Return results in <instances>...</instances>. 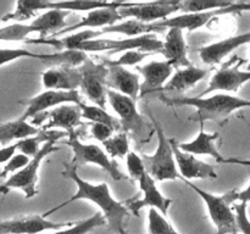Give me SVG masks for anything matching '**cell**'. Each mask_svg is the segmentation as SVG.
<instances>
[{
    "label": "cell",
    "mask_w": 250,
    "mask_h": 234,
    "mask_svg": "<svg viewBox=\"0 0 250 234\" xmlns=\"http://www.w3.org/2000/svg\"><path fill=\"white\" fill-rule=\"evenodd\" d=\"M139 189L143 193V197L139 200H129L128 202L126 201L127 207H128L129 212L133 214H138L143 207H150V209H156L160 211L161 214L165 216L167 214L168 209L172 205V200L168 197L164 196L160 193V190L156 187V180L151 177L150 175L146 173L141 179L138 180Z\"/></svg>",
    "instance_id": "cell-16"
},
{
    "label": "cell",
    "mask_w": 250,
    "mask_h": 234,
    "mask_svg": "<svg viewBox=\"0 0 250 234\" xmlns=\"http://www.w3.org/2000/svg\"><path fill=\"white\" fill-rule=\"evenodd\" d=\"M90 134L94 139H97L100 143H104L107 139L111 138L114 136V129L111 127L106 126V124L103 123H90Z\"/></svg>",
    "instance_id": "cell-43"
},
{
    "label": "cell",
    "mask_w": 250,
    "mask_h": 234,
    "mask_svg": "<svg viewBox=\"0 0 250 234\" xmlns=\"http://www.w3.org/2000/svg\"><path fill=\"white\" fill-rule=\"evenodd\" d=\"M71 11L63 10H48L32 21V27L36 33H39V38L46 39L53 37L58 32L62 31L68 27L66 17L70 16Z\"/></svg>",
    "instance_id": "cell-26"
},
{
    "label": "cell",
    "mask_w": 250,
    "mask_h": 234,
    "mask_svg": "<svg viewBox=\"0 0 250 234\" xmlns=\"http://www.w3.org/2000/svg\"><path fill=\"white\" fill-rule=\"evenodd\" d=\"M237 202H244L249 204L250 202V184L246 189L237 190Z\"/></svg>",
    "instance_id": "cell-45"
},
{
    "label": "cell",
    "mask_w": 250,
    "mask_h": 234,
    "mask_svg": "<svg viewBox=\"0 0 250 234\" xmlns=\"http://www.w3.org/2000/svg\"><path fill=\"white\" fill-rule=\"evenodd\" d=\"M124 20L120 15L117 7H105V9H98L94 11L88 12L87 16L82 17L77 23L70 24L62 31L58 32L50 38H58V37L63 36V34L71 33V32L78 31L82 28H105V27L114 26L117 21Z\"/></svg>",
    "instance_id": "cell-23"
},
{
    "label": "cell",
    "mask_w": 250,
    "mask_h": 234,
    "mask_svg": "<svg viewBox=\"0 0 250 234\" xmlns=\"http://www.w3.org/2000/svg\"><path fill=\"white\" fill-rule=\"evenodd\" d=\"M104 224H106V219H105L104 214L102 212H97L89 218L76 222L73 226L68 227L63 231L61 229V231L55 232L53 234H88L89 232L94 231L95 228L104 226Z\"/></svg>",
    "instance_id": "cell-33"
},
{
    "label": "cell",
    "mask_w": 250,
    "mask_h": 234,
    "mask_svg": "<svg viewBox=\"0 0 250 234\" xmlns=\"http://www.w3.org/2000/svg\"><path fill=\"white\" fill-rule=\"evenodd\" d=\"M208 73H209V70L194 67V66L176 70L160 94L166 95V97H183L187 90L204 79Z\"/></svg>",
    "instance_id": "cell-22"
},
{
    "label": "cell",
    "mask_w": 250,
    "mask_h": 234,
    "mask_svg": "<svg viewBox=\"0 0 250 234\" xmlns=\"http://www.w3.org/2000/svg\"><path fill=\"white\" fill-rule=\"evenodd\" d=\"M81 118H82V110L80 105L66 104L55 107L50 111L42 112L29 122L44 131L60 128L61 131L71 134L76 132V127L81 124Z\"/></svg>",
    "instance_id": "cell-11"
},
{
    "label": "cell",
    "mask_w": 250,
    "mask_h": 234,
    "mask_svg": "<svg viewBox=\"0 0 250 234\" xmlns=\"http://www.w3.org/2000/svg\"><path fill=\"white\" fill-rule=\"evenodd\" d=\"M50 1L44 0H20L16 2L14 12L5 15L1 19V22H6L9 20L23 22L32 19L37 14L38 10H49Z\"/></svg>",
    "instance_id": "cell-29"
},
{
    "label": "cell",
    "mask_w": 250,
    "mask_h": 234,
    "mask_svg": "<svg viewBox=\"0 0 250 234\" xmlns=\"http://www.w3.org/2000/svg\"><path fill=\"white\" fill-rule=\"evenodd\" d=\"M105 151L111 157H124L129 153L128 134L125 132H117L110 139L103 143Z\"/></svg>",
    "instance_id": "cell-34"
},
{
    "label": "cell",
    "mask_w": 250,
    "mask_h": 234,
    "mask_svg": "<svg viewBox=\"0 0 250 234\" xmlns=\"http://www.w3.org/2000/svg\"><path fill=\"white\" fill-rule=\"evenodd\" d=\"M76 222H53L44 214H29L20 218L2 221L0 224L1 234H39L46 231H61L73 226Z\"/></svg>",
    "instance_id": "cell-14"
},
{
    "label": "cell",
    "mask_w": 250,
    "mask_h": 234,
    "mask_svg": "<svg viewBox=\"0 0 250 234\" xmlns=\"http://www.w3.org/2000/svg\"><path fill=\"white\" fill-rule=\"evenodd\" d=\"M73 151V157L71 163L76 167L88 165V163H94L106 171L114 180L125 179V176L117 167V163L115 161L110 160L107 154L99 148L95 144H84L78 139L77 132L68 134L67 140L65 141Z\"/></svg>",
    "instance_id": "cell-8"
},
{
    "label": "cell",
    "mask_w": 250,
    "mask_h": 234,
    "mask_svg": "<svg viewBox=\"0 0 250 234\" xmlns=\"http://www.w3.org/2000/svg\"><path fill=\"white\" fill-rule=\"evenodd\" d=\"M31 160L32 158L28 157L27 155H23V154L21 153H17V155H15L14 157L6 163V165L2 166L0 176H1V178L4 179V178L6 177L7 175H10V173L15 175V173H17L19 171H21L22 168L26 167V166L31 162Z\"/></svg>",
    "instance_id": "cell-41"
},
{
    "label": "cell",
    "mask_w": 250,
    "mask_h": 234,
    "mask_svg": "<svg viewBox=\"0 0 250 234\" xmlns=\"http://www.w3.org/2000/svg\"><path fill=\"white\" fill-rule=\"evenodd\" d=\"M149 55H151V54L144 53V51H141V50H131V51H126V53H124L119 58H116V60H110V58H103V62L109 63V65L121 66V67H127V66H138V63L141 62V61H143L146 58H148Z\"/></svg>",
    "instance_id": "cell-38"
},
{
    "label": "cell",
    "mask_w": 250,
    "mask_h": 234,
    "mask_svg": "<svg viewBox=\"0 0 250 234\" xmlns=\"http://www.w3.org/2000/svg\"><path fill=\"white\" fill-rule=\"evenodd\" d=\"M41 132L42 128L33 126L31 122L17 118L15 121L5 122L1 124V127H0V143L2 146H6V144L14 139L22 140V139L29 138V136H38Z\"/></svg>",
    "instance_id": "cell-28"
},
{
    "label": "cell",
    "mask_w": 250,
    "mask_h": 234,
    "mask_svg": "<svg viewBox=\"0 0 250 234\" xmlns=\"http://www.w3.org/2000/svg\"><path fill=\"white\" fill-rule=\"evenodd\" d=\"M82 73L81 89L88 100L102 109H106L107 104V73L109 68L104 62L97 63L88 58L80 67Z\"/></svg>",
    "instance_id": "cell-9"
},
{
    "label": "cell",
    "mask_w": 250,
    "mask_h": 234,
    "mask_svg": "<svg viewBox=\"0 0 250 234\" xmlns=\"http://www.w3.org/2000/svg\"><path fill=\"white\" fill-rule=\"evenodd\" d=\"M183 182H186V184L189 185V188H192L197 195H199L202 197V200L204 201V204L207 205L208 212H209V216L211 218L212 223L215 224L217 229V233L219 234H238L239 229L237 226L236 221V214H234L233 209L231 204V201L227 197L226 193L222 195H214L211 193L205 192L202 188L197 187L194 183H192L190 180L182 179Z\"/></svg>",
    "instance_id": "cell-7"
},
{
    "label": "cell",
    "mask_w": 250,
    "mask_h": 234,
    "mask_svg": "<svg viewBox=\"0 0 250 234\" xmlns=\"http://www.w3.org/2000/svg\"><path fill=\"white\" fill-rule=\"evenodd\" d=\"M181 1H154L144 4H125L119 12L122 19H132L142 23H155L168 19L173 12L180 11Z\"/></svg>",
    "instance_id": "cell-13"
},
{
    "label": "cell",
    "mask_w": 250,
    "mask_h": 234,
    "mask_svg": "<svg viewBox=\"0 0 250 234\" xmlns=\"http://www.w3.org/2000/svg\"><path fill=\"white\" fill-rule=\"evenodd\" d=\"M159 99L168 106H190L195 112L189 116V121L204 124L207 121L222 123L237 110L250 107V100L234 97L226 93H217L208 98L202 97H166L159 94Z\"/></svg>",
    "instance_id": "cell-2"
},
{
    "label": "cell",
    "mask_w": 250,
    "mask_h": 234,
    "mask_svg": "<svg viewBox=\"0 0 250 234\" xmlns=\"http://www.w3.org/2000/svg\"><path fill=\"white\" fill-rule=\"evenodd\" d=\"M164 48V41L156 37L155 33L144 34L128 39H92L81 44L78 50L89 51H107L109 55L121 53V51L141 50L144 53H160Z\"/></svg>",
    "instance_id": "cell-6"
},
{
    "label": "cell",
    "mask_w": 250,
    "mask_h": 234,
    "mask_svg": "<svg viewBox=\"0 0 250 234\" xmlns=\"http://www.w3.org/2000/svg\"><path fill=\"white\" fill-rule=\"evenodd\" d=\"M148 233L149 234H180L166 217L156 209H149L148 212Z\"/></svg>",
    "instance_id": "cell-35"
},
{
    "label": "cell",
    "mask_w": 250,
    "mask_h": 234,
    "mask_svg": "<svg viewBox=\"0 0 250 234\" xmlns=\"http://www.w3.org/2000/svg\"><path fill=\"white\" fill-rule=\"evenodd\" d=\"M233 4L234 2L229 1H181L180 11H183L185 14H198V12H208L214 11V10L227 9V7H231Z\"/></svg>",
    "instance_id": "cell-37"
},
{
    "label": "cell",
    "mask_w": 250,
    "mask_h": 234,
    "mask_svg": "<svg viewBox=\"0 0 250 234\" xmlns=\"http://www.w3.org/2000/svg\"><path fill=\"white\" fill-rule=\"evenodd\" d=\"M224 163H231V165L246 166V167H249L250 168V158H249V160H241V158L229 157V158H225Z\"/></svg>",
    "instance_id": "cell-47"
},
{
    "label": "cell",
    "mask_w": 250,
    "mask_h": 234,
    "mask_svg": "<svg viewBox=\"0 0 250 234\" xmlns=\"http://www.w3.org/2000/svg\"><path fill=\"white\" fill-rule=\"evenodd\" d=\"M249 43L250 31L203 46L199 49V56L205 65L214 66L221 62L234 49H238L239 46L247 45Z\"/></svg>",
    "instance_id": "cell-21"
},
{
    "label": "cell",
    "mask_w": 250,
    "mask_h": 234,
    "mask_svg": "<svg viewBox=\"0 0 250 234\" xmlns=\"http://www.w3.org/2000/svg\"><path fill=\"white\" fill-rule=\"evenodd\" d=\"M127 171L132 179L139 180L146 173V166H144L143 158L134 151H129L126 160Z\"/></svg>",
    "instance_id": "cell-40"
},
{
    "label": "cell",
    "mask_w": 250,
    "mask_h": 234,
    "mask_svg": "<svg viewBox=\"0 0 250 234\" xmlns=\"http://www.w3.org/2000/svg\"><path fill=\"white\" fill-rule=\"evenodd\" d=\"M84 102L82 95L78 93V90L75 92H60V90H45L26 101H21V104L24 105V112L20 117L21 119L28 121L36 117L37 115L42 112L50 111L53 107L61 106L66 104L73 105H82Z\"/></svg>",
    "instance_id": "cell-12"
},
{
    "label": "cell",
    "mask_w": 250,
    "mask_h": 234,
    "mask_svg": "<svg viewBox=\"0 0 250 234\" xmlns=\"http://www.w3.org/2000/svg\"><path fill=\"white\" fill-rule=\"evenodd\" d=\"M170 141L173 149V154H175L178 172H180L182 179L190 180L217 178V173L214 166L202 160H198L192 154L181 150L178 146V141L175 138H171Z\"/></svg>",
    "instance_id": "cell-17"
},
{
    "label": "cell",
    "mask_w": 250,
    "mask_h": 234,
    "mask_svg": "<svg viewBox=\"0 0 250 234\" xmlns=\"http://www.w3.org/2000/svg\"><path fill=\"white\" fill-rule=\"evenodd\" d=\"M61 175L76 183L77 192L70 199L63 201L62 204L58 205L54 209L43 214L44 216L48 217L53 212L58 211V210L62 209V207L67 206L68 204L77 201V200H88V201L93 202L99 207L100 212L104 214L107 226L111 231L119 234L120 231L125 228V221L129 216V210L124 202H120L116 199H114L106 183L92 184V183L82 179L78 175L77 167L71 162L63 163V171L61 172Z\"/></svg>",
    "instance_id": "cell-1"
},
{
    "label": "cell",
    "mask_w": 250,
    "mask_h": 234,
    "mask_svg": "<svg viewBox=\"0 0 250 234\" xmlns=\"http://www.w3.org/2000/svg\"><path fill=\"white\" fill-rule=\"evenodd\" d=\"M161 54L166 60L173 66V68L190 67V61L187 58V44L182 29H168L166 38L164 40V48Z\"/></svg>",
    "instance_id": "cell-24"
},
{
    "label": "cell",
    "mask_w": 250,
    "mask_h": 234,
    "mask_svg": "<svg viewBox=\"0 0 250 234\" xmlns=\"http://www.w3.org/2000/svg\"><path fill=\"white\" fill-rule=\"evenodd\" d=\"M107 102L119 116L122 132L131 136L136 144H138L139 149H142L144 144H148L151 140L155 127L154 124L153 126L149 124L146 117L139 114L134 100L115 90L109 89L107 90Z\"/></svg>",
    "instance_id": "cell-3"
},
{
    "label": "cell",
    "mask_w": 250,
    "mask_h": 234,
    "mask_svg": "<svg viewBox=\"0 0 250 234\" xmlns=\"http://www.w3.org/2000/svg\"><path fill=\"white\" fill-rule=\"evenodd\" d=\"M220 134L217 133H207L204 131V124H200V131L198 136L193 140L187 143H178L181 150L189 153L192 155H209L214 157L217 162L224 163L225 156L220 154L217 150L216 140L219 139Z\"/></svg>",
    "instance_id": "cell-25"
},
{
    "label": "cell",
    "mask_w": 250,
    "mask_h": 234,
    "mask_svg": "<svg viewBox=\"0 0 250 234\" xmlns=\"http://www.w3.org/2000/svg\"><path fill=\"white\" fill-rule=\"evenodd\" d=\"M17 151H19V146H17V143L12 144V145L9 146H2L1 151H0V163L2 166L6 165L15 155H17Z\"/></svg>",
    "instance_id": "cell-44"
},
{
    "label": "cell",
    "mask_w": 250,
    "mask_h": 234,
    "mask_svg": "<svg viewBox=\"0 0 250 234\" xmlns=\"http://www.w3.org/2000/svg\"><path fill=\"white\" fill-rule=\"evenodd\" d=\"M247 207H248V204H244V202H237L232 206L236 214L239 233L242 234H250V219L247 214Z\"/></svg>",
    "instance_id": "cell-42"
},
{
    "label": "cell",
    "mask_w": 250,
    "mask_h": 234,
    "mask_svg": "<svg viewBox=\"0 0 250 234\" xmlns=\"http://www.w3.org/2000/svg\"><path fill=\"white\" fill-rule=\"evenodd\" d=\"M87 58V53L81 50H58L51 54H39L38 56V60L48 68L81 67Z\"/></svg>",
    "instance_id": "cell-27"
},
{
    "label": "cell",
    "mask_w": 250,
    "mask_h": 234,
    "mask_svg": "<svg viewBox=\"0 0 250 234\" xmlns=\"http://www.w3.org/2000/svg\"><path fill=\"white\" fill-rule=\"evenodd\" d=\"M80 106L82 110V118L87 119L90 123L106 124V126L111 127L116 133L117 131H122L119 118L111 116L105 109H102L97 105H87L85 102H83Z\"/></svg>",
    "instance_id": "cell-30"
},
{
    "label": "cell",
    "mask_w": 250,
    "mask_h": 234,
    "mask_svg": "<svg viewBox=\"0 0 250 234\" xmlns=\"http://www.w3.org/2000/svg\"><path fill=\"white\" fill-rule=\"evenodd\" d=\"M125 4L119 2H94V1H60L50 2L49 10H63V11H94L105 7H124Z\"/></svg>",
    "instance_id": "cell-32"
},
{
    "label": "cell",
    "mask_w": 250,
    "mask_h": 234,
    "mask_svg": "<svg viewBox=\"0 0 250 234\" xmlns=\"http://www.w3.org/2000/svg\"><path fill=\"white\" fill-rule=\"evenodd\" d=\"M148 114L154 127H155L158 148L153 155H142L146 173L150 175L156 182L173 180L181 178L170 139L165 136L163 127L159 124L155 117L150 112H148Z\"/></svg>",
    "instance_id": "cell-4"
},
{
    "label": "cell",
    "mask_w": 250,
    "mask_h": 234,
    "mask_svg": "<svg viewBox=\"0 0 250 234\" xmlns=\"http://www.w3.org/2000/svg\"><path fill=\"white\" fill-rule=\"evenodd\" d=\"M232 9H233L234 14H237V12H242V11H250V1L234 2Z\"/></svg>",
    "instance_id": "cell-46"
},
{
    "label": "cell",
    "mask_w": 250,
    "mask_h": 234,
    "mask_svg": "<svg viewBox=\"0 0 250 234\" xmlns=\"http://www.w3.org/2000/svg\"><path fill=\"white\" fill-rule=\"evenodd\" d=\"M105 65L109 68L107 88L137 101V99L141 98L142 83L139 82V76L121 66L109 65V63H105Z\"/></svg>",
    "instance_id": "cell-20"
},
{
    "label": "cell",
    "mask_w": 250,
    "mask_h": 234,
    "mask_svg": "<svg viewBox=\"0 0 250 234\" xmlns=\"http://www.w3.org/2000/svg\"><path fill=\"white\" fill-rule=\"evenodd\" d=\"M136 71L143 76L144 80L141 85V98L155 93H163L166 83L172 77L173 66L165 61H151L144 66H136Z\"/></svg>",
    "instance_id": "cell-18"
},
{
    "label": "cell",
    "mask_w": 250,
    "mask_h": 234,
    "mask_svg": "<svg viewBox=\"0 0 250 234\" xmlns=\"http://www.w3.org/2000/svg\"><path fill=\"white\" fill-rule=\"evenodd\" d=\"M102 33H120L129 37V38H136V37L144 36V34H151L150 24L142 23L137 20H126L124 22L114 24V26L105 27L102 29Z\"/></svg>",
    "instance_id": "cell-31"
},
{
    "label": "cell",
    "mask_w": 250,
    "mask_h": 234,
    "mask_svg": "<svg viewBox=\"0 0 250 234\" xmlns=\"http://www.w3.org/2000/svg\"><path fill=\"white\" fill-rule=\"evenodd\" d=\"M119 234H128V232H127L126 229L124 228V229H121V231H120V233H119Z\"/></svg>",
    "instance_id": "cell-48"
},
{
    "label": "cell",
    "mask_w": 250,
    "mask_h": 234,
    "mask_svg": "<svg viewBox=\"0 0 250 234\" xmlns=\"http://www.w3.org/2000/svg\"><path fill=\"white\" fill-rule=\"evenodd\" d=\"M216 234H219V233H216Z\"/></svg>",
    "instance_id": "cell-49"
},
{
    "label": "cell",
    "mask_w": 250,
    "mask_h": 234,
    "mask_svg": "<svg viewBox=\"0 0 250 234\" xmlns=\"http://www.w3.org/2000/svg\"><path fill=\"white\" fill-rule=\"evenodd\" d=\"M39 54L33 53L31 50H27L23 48H2L0 51V65L5 66L6 63L12 62L17 58H38Z\"/></svg>",
    "instance_id": "cell-39"
},
{
    "label": "cell",
    "mask_w": 250,
    "mask_h": 234,
    "mask_svg": "<svg viewBox=\"0 0 250 234\" xmlns=\"http://www.w3.org/2000/svg\"><path fill=\"white\" fill-rule=\"evenodd\" d=\"M244 62H246L244 58L233 56L214 73L207 89L200 93L198 97L204 98L205 95L215 92H224L226 94L238 92L239 88L250 80V71L241 70V66Z\"/></svg>",
    "instance_id": "cell-10"
},
{
    "label": "cell",
    "mask_w": 250,
    "mask_h": 234,
    "mask_svg": "<svg viewBox=\"0 0 250 234\" xmlns=\"http://www.w3.org/2000/svg\"><path fill=\"white\" fill-rule=\"evenodd\" d=\"M56 140H50L42 145V149L39 153L34 156L31 160V162L19 171L15 175L10 176L5 182H2L1 187V194L6 195L11 189H19L24 194L26 199H32L38 194V188H37V183H38V171L41 168L42 162L46 156L51 155L55 151L60 150V146H56Z\"/></svg>",
    "instance_id": "cell-5"
},
{
    "label": "cell",
    "mask_w": 250,
    "mask_h": 234,
    "mask_svg": "<svg viewBox=\"0 0 250 234\" xmlns=\"http://www.w3.org/2000/svg\"><path fill=\"white\" fill-rule=\"evenodd\" d=\"M42 83L46 90L75 92L82 84L80 67H53L42 73Z\"/></svg>",
    "instance_id": "cell-19"
},
{
    "label": "cell",
    "mask_w": 250,
    "mask_h": 234,
    "mask_svg": "<svg viewBox=\"0 0 250 234\" xmlns=\"http://www.w3.org/2000/svg\"><path fill=\"white\" fill-rule=\"evenodd\" d=\"M233 6V5H232ZM227 7V9H220L214 10V11H208V12H198V14H183L178 15V16L170 17L164 21L155 22V23H150L151 31L153 33L155 32H163L164 29H171V28H177V29H187V31L192 32L198 28L207 26L209 22L212 21V19L221 15H229L234 14L233 9Z\"/></svg>",
    "instance_id": "cell-15"
},
{
    "label": "cell",
    "mask_w": 250,
    "mask_h": 234,
    "mask_svg": "<svg viewBox=\"0 0 250 234\" xmlns=\"http://www.w3.org/2000/svg\"><path fill=\"white\" fill-rule=\"evenodd\" d=\"M31 33H36L32 24L14 23L0 28V39L1 41L24 40Z\"/></svg>",
    "instance_id": "cell-36"
}]
</instances>
